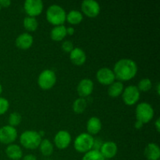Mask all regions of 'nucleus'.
<instances>
[{"instance_id":"f257e3e1","label":"nucleus","mask_w":160,"mask_h":160,"mask_svg":"<svg viewBox=\"0 0 160 160\" xmlns=\"http://www.w3.org/2000/svg\"><path fill=\"white\" fill-rule=\"evenodd\" d=\"M112 71L119 81H129L137 74L138 65L133 59H121L116 62Z\"/></svg>"},{"instance_id":"f03ea898","label":"nucleus","mask_w":160,"mask_h":160,"mask_svg":"<svg viewBox=\"0 0 160 160\" xmlns=\"http://www.w3.org/2000/svg\"><path fill=\"white\" fill-rule=\"evenodd\" d=\"M67 12L62 6L59 5H51L46 11V19L50 23L59 26L63 25L66 21Z\"/></svg>"},{"instance_id":"7ed1b4c3","label":"nucleus","mask_w":160,"mask_h":160,"mask_svg":"<svg viewBox=\"0 0 160 160\" xmlns=\"http://www.w3.org/2000/svg\"><path fill=\"white\" fill-rule=\"evenodd\" d=\"M42 142V137L35 131H25L20 136V142L24 148L35 149L38 148Z\"/></svg>"},{"instance_id":"20e7f679","label":"nucleus","mask_w":160,"mask_h":160,"mask_svg":"<svg viewBox=\"0 0 160 160\" xmlns=\"http://www.w3.org/2000/svg\"><path fill=\"white\" fill-rule=\"evenodd\" d=\"M94 140L95 138L88 133H82L76 137L73 142V146L78 152L86 153L93 148Z\"/></svg>"},{"instance_id":"39448f33","label":"nucleus","mask_w":160,"mask_h":160,"mask_svg":"<svg viewBox=\"0 0 160 160\" xmlns=\"http://www.w3.org/2000/svg\"><path fill=\"white\" fill-rule=\"evenodd\" d=\"M136 119L142 123H147L152 120L154 117V109L148 102H141L135 109Z\"/></svg>"},{"instance_id":"423d86ee","label":"nucleus","mask_w":160,"mask_h":160,"mask_svg":"<svg viewBox=\"0 0 160 160\" xmlns=\"http://www.w3.org/2000/svg\"><path fill=\"white\" fill-rule=\"evenodd\" d=\"M56 75L53 70L46 69L41 72L38 78V84L39 87L44 90L51 89L56 84Z\"/></svg>"},{"instance_id":"0eeeda50","label":"nucleus","mask_w":160,"mask_h":160,"mask_svg":"<svg viewBox=\"0 0 160 160\" xmlns=\"http://www.w3.org/2000/svg\"><path fill=\"white\" fill-rule=\"evenodd\" d=\"M122 98L128 106H133L140 98V91L135 85H129L125 88L122 94Z\"/></svg>"},{"instance_id":"6e6552de","label":"nucleus","mask_w":160,"mask_h":160,"mask_svg":"<svg viewBox=\"0 0 160 160\" xmlns=\"http://www.w3.org/2000/svg\"><path fill=\"white\" fill-rule=\"evenodd\" d=\"M25 12L29 17H35L40 15L44 8L43 2L42 0H26L23 4Z\"/></svg>"},{"instance_id":"1a4fd4ad","label":"nucleus","mask_w":160,"mask_h":160,"mask_svg":"<svg viewBox=\"0 0 160 160\" xmlns=\"http://www.w3.org/2000/svg\"><path fill=\"white\" fill-rule=\"evenodd\" d=\"M17 138V131L15 128L9 125L0 128V142L6 145H10Z\"/></svg>"},{"instance_id":"9d476101","label":"nucleus","mask_w":160,"mask_h":160,"mask_svg":"<svg viewBox=\"0 0 160 160\" xmlns=\"http://www.w3.org/2000/svg\"><path fill=\"white\" fill-rule=\"evenodd\" d=\"M82 12L89 17H95L100 12V5L95 0H84L81 3Z\"/></svg>"},{"instance_id":"9b49d317","label":"nucleus","mask_w":160,"mask_h":160,"mask_svg":"<svg viewBox=\"0 0 160 160\" xmlns=\"http://www.w3.org/2000/svg\"><path fill=\"white\" fill-rule=\"evenodd\" d=\"M96 78L100 84L104 85H110L116 79L113 71L108 67L100 68L96 73Z\"/></svg>"},{"instance_id":"f8f14e48","label":"nucleus","mask_w":160,"mask_h":160,"mask_svg":"<svg viewBox=\"0 0 160 160\" xmlns=\"http://www.w3.org/2000/svg\"><path fill=\"white\" fill-rule=\"evenodd\" d=\"M71 142V135L65 130L58 131L54 137V143L59 149H65Z\"/></svg>"},{"instance_id":"ddd939ff","label":"nucleus","mask_w":160,"mask_h":160,"mask_svg":"<svg viewBox=\"0 0 160 160\" xmlns=\"http://www.w3.org/2000/svg\"><path fill=\"white\" fill-rule=\"evenodd\" d=\"M94 89V83L89 78H84L78 84L77 91L81 98H85L92 93Z\"/></svg>"},{"instance_id":"4468645a","label":"nucleus","mask_w":160,"mask_h":160,"mask_svg":"<svg viewBox=\"0 0 160 160\" xmlns=\"http://www.w3.org/2000/svg\"><path fill=\"white\" fill-rule=\"evenodd\" d=\"M99 152L105 159H112L117 154L118 147L114 142L108 141V142H103Z\"/></svg>"},{"instance_id":"2eb2a0df","label":"nucleus","mask_w":160,"mask_h":160,"mask_svg":"<svg viewBox=\"0 0 160 160\" xmlns=\"http://www.w3.org/2000/svg\"><path fill=\"white\" fill-rule=\"evenodd\" d=\"M70 59L73 64L81 66L85 62L87 57H86L85 52L82 48L76 47L70 52Z\"/></svg>"},{"instance_id":"dca6fc26","label":"nucleus","mask_w":160,"mask_h":160,"mask_svg":"<svg viewBox=\"0 0 160 160\" xmlns=\"http://www.w3.org/2000/svg\"><path fill=\"white\" fill-rule=\"evenodd\" d=\"M34 42L33 36L29 33L20 34L16 39V45L21 49H28Z\"/></svg>"},{"instance_id":"f3484780","label":"nucleus","mask_w":160,"mask_h":160,"mask_svg":"<svg viewBox=\"0 0 160 160\" xmlns=\"http://www.w3.org/2000/svg\"><path fill=\"white\" fill-rule=\"evenodd\" d=\"M144 155L148 160H159L160 158V148L157 144H148L144 151Z\"/></svg>"},{"instance_id":"a211bd4d","label":"nucleus","mask_w":160,"mask_h":160,"mask_svg":"<svg viewBox=\"0 0 160 160\" xmlns=\"http://www.w3.org/2000/svg\"><path fill=\"white\" fill-rule=\"evenodd\" d=\"M6 154L12 160H20L23 156V151L18 145L10 144L6 148Z\"/></svg>"},{"instance_id":"6ab92c4d","label":"nucleus","mask_w":160,"mask_h":160,"mask_svg":"<svg viewBox=\"0 0 160 160\" xmlns=\"http://www.w3.org/2000/svg\"><path fill=\"white\" fill-rule=\"evenodd\" d=\"M102 122L97 117H92L87 122V131L89 134H96L101 131Z\"/></svg>"},{"instance_id":"aec40b11","label":"nucleus","mask_w":160,"mask_h":160,"mask_svg":"<svg viewBox=\"0 0 160 160\" xmlns=\"http://www.w3.org/2000/svg\"><path fill=\"white\" fill-rule=\"evenodd\" d=\"M67 28L64 25L55 26L51 30V33H50L51 38L56 42L62 41L67 36Z\"/></svg>"},{"instance_id":"412c9836","label":"nucleus","mask_w":160,"mask_h":160,"mask_svg":"<svg viewBox=\"0 0 160 160\" xmlns=\"http://www.w3.org/2000/svg\"><path fill=\"white\" fill-rule=\"evenodd\" d=\"M124 89L123 84L121 81H114L112 84L109 85L108 88V94L109 96L112 98L118 97L123 93V91Z\"/></svg>"},{"instance_id":"4be33fe9","label":"nucleus","mask_w":160,"mask_h":160,"mask_svg":"<svg viewBox=\"0 0 160 160\" xmlns=\"http://www.w3.org/2000/svg\"><path fill=\"white\" fill-rule=\"evenodd\" d=\"M39 149L40 152L45 156H49L52 154L54 147L53 144L48 139H44L42 140L40 145H39Z\"/></svg>"},{"instance_id":"5701e85b","label":"nucleus","mask_w":160,"mask_h":160,"mask_svg":"<svg viewBox=\"0 0 160 160\" xmlns=\"http://www.w3.org/2000/svg\"><path fill=\"white\" fill-rule=\"evenodd\" d=\"M83 20V15L80 11L73 9L70 10L68 13L67 14L66 20L69 22L71 24H78L81 23Z\"/></svg>"},{"instance_id":"b1692460","label":"nucleus","mask_w":160,"mask_h":160,"mask_svg":"<svg viewBox=\"0 0 160 160\" xmlns=\"http://www.w3.org/2000/svg\"><path fill=\"white\" fill-rule=\"evenodd\" d=\"M23 23L25 29L28 31H36L38 27V21L37 19L35 17H29V16L23 19Z\"/></svg>"},{"instance_id":"393cba45","label":"nucleus","mask_w":160,"mask_h":160,"mask_svg":"<svg viewBox=\"0 0 160 160\" xmlns=\"http://www.w3.org/2000/svg\"><path fill=\"white\" fill-rule=\"evenodd\" d=\"M72 107H73V110L74 111V112L78 114L82 113L87 107V101L84 98L80 97L73 102Z\"/></svg>"},{"instance_id":"a878e982","label":"nucleus","mask_w":160,"mask_h":160,"mask_svg":"<svg viewBox=\"0 0 160 160\" xmlns=\"http://www.w3.org/2000/svg\"><path fill=\"white\" fill-rule=\"evenodd\" d=\"M82 160H106L99 151L92 149L88 152L83 156Z\"/></svg>"},{"instance_id":"bb28decb","label":"nucleus","mask_w":160,"mask_h":160,"mask_svg":"<svg viewBox=\"0 0 160 160\" xmlns=\"http://www.w3.org/2000/svg\"><path fill=\"white\" fill-rule=\"evenodd\" d=\"M22 120V117L19 112H13L9 115V120H8V122H9V125L11 127H15L18 126L20 123H21Z\"/></svg>"},{"instance_id":"cd10ccee","label":"nucleus","mask_w":160,"mask_h":160,"mask_svg":"<svg viewBox=\"0 0 160 160\" xmlns=\"http://www.w3.org/2000/svg\"><path fill=\"white\" fill-rule=\"evenodd\" d=\"M152 83L149 78H143L139 81L137 88L139 91H142V92H148L152 88Z\"/></svg>"},{"instance_id":"c85d7f7f","label":"nucleus","mask_w":160,"mask_h":160,"mask_svg":"<svg viewBox=\"0 0 160 160\" xmlns=\"http://www.w3.org/2000/svg\"><path fill=\"white\" fill-rule=\"evenodd\" d=\"M9 102L6 98L0 97V115H2L9 109Z\"/></svg>"},{"instance_id":"c756f323","label":"nucleus","mask_w":160,"mask_h":160,"mask_svg":"<svg viewBox=\"0 0 160 160\" xmlns=\"http://www.w3.org/2000/svg\"><path fill=\"white\" fill-rule=\"evenodd\" d=\"M62 48L65 52H70L74 48V47L71 41L66 40L62 43Z\"/></svg>"},{"instance_id":"7c9ffc66","label":"nucleus","mask_w":160,"mask_h":160,"mask_svg":"<svg viewBox=\"0 0 160 160\" xmlns=\"http://www.w3.org/2000/svg\"><path fill=\"white\" fill-rule=\"evenodd\" d=\"M102 143L103 142H102L100 139H96V140L95 139V140H94V145H93V148H92V149L96 150V151H99Z\"/></svg>"},{"instance_id":"2f4dec72","label":"nucleus","mask_w":160,"mask_h":160,"mask_svg":"<svg viewBox=\"0 0 160 160\" xmlns=\"http://www.w3.org/2000/svg\"><path fill=\"white\" fill-rule=\"evenodd\" d=\"M11 4V1L9 0H0V6L1 7H9Z\"/></svg>"},{"instance_id":"473e14b6","label":"nucleus","mask_w":160,"mask_h":160,"mask_svg":"<svg viewBox=\"0 0 160 160\" xmlns=\"http://www.w3.org/2000/svg\"><path fill=\"white\" fill-rule=\"evenodd\" d=\"M23 160H37V157L33 154H28L23 156Z\"/></svg>"},{"instance_id":"72a5a7b5","label":"nucleus","mask_w":160,"mask_h":160,"mask_svg":"<svg viewBox=\"0 0 160 160\" xmlns=\"http://www.w3.org/2000/svg\"><path fill=\"white\" fill-rule=\"evenodd\" d=\"M142 127H143V123H142V122L138 121V120H137L136 123H134V128H135L136 129H141V128H142Z\"/></svg>"},{"instance_id":"f704fd0d","label":"nucleus","mask_w":160,"mask_h":160,"mask_svg":"<svg viewBox=\"0 0 160 160\" xmlns=\"http://www.w3.org/2000/svg\"><path fill=\"white\" fill-rule=\"evenodd\" d=\"M73 33H74V28L73 27H68V28H67V34L71 35Z\"/></svg>"},{"instance_id":"c9c22d12","label":"nucleus","mask_w":160,"mask_h":160,"mask_svg":"<svg viewBox=\"0 0 160 160\" xmlns=\"http://www.w3.org/2000/svg\"><path fill=\"white\" fill-rule=\"evenodd\" d=\"M155 126H156V131H157L158 132H159V131H160V120H159V118H158L157 120H156V123H155Z\"/></svg>"},{"instance_id":"e433bc0d","label":"nucleus","mask_w":160,"mask_h":160,"mask_svg":"<svg viewBox=\"0 0 160 160\" xmlns=\"http://www.w3.org/2000/svg\"><path fill=\"white\" fill-rule=\"evenodd\" d=\"M159 87H160L159 83H157V85H156V89H157V93H158V95H159V93H160V92H159Z\"/></svg>"},{"instance_id":"4c0bfd02","label":"nucleus","mask_w":160,"mask_h":160,"mask_svg":"<svg viewBox=\"0 0 160 160\" xmlns=\"http://www.w3.org/2000/svg\"><path fill=\"white\" fill-rule=\"evenodd\" d=\"M2 92V84H0V95H1Z\"/></svg>"},{"instance_id":"58836bf2","label":"nucleus","mask_w":160,"mask_h":160,"mask_svg":"<svg viewBox=\"0 0 160 160\" xmlns=\"http://www.w3.org/2000/svg\"><path fill=\"white\" fill-rule=\"evenodd\" d=\"M1 8H2V7H1V6H0V10H1Z\"/></svg>"}]
</instances>
